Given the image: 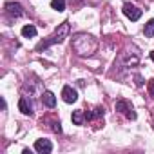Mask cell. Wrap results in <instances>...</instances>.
Here are the masks:
<instances>
[{
    "label": "cell",
    "instance_id": "6da1fadb",
    "mask_svg": "<svg viewBox=\"0 0 154 154\" xmlns=\"http://www.w3.org/2000/svg\"><path fill=\"white\" fill-rule=\"evenodd\" d=\"M96 47H98V42L91 35L80 33V35H76L72 38V49L78 53L80 56H91L96 51Z\"/></svg>",
    "mask_w": 154,
    "mask_h": 154
},
{
    "label": "cell",
    "instance_id": "7a4b0ae2",
    "mask_svg": "<svg viewBox=\"0 0 154 154\" xmlns=\"http://www.w3.org/2000/svg\"><path fill=\"white\" fill-rule=\"evenodd\" d=\"M67 35H69V22H63V24H60V27H58L49 38L42 40V42L36 45V51H44V49H47V47H51V45H54V44H62V42L67 38Z\"/></svg>",
    "mask_w": 154,
    "mask_h": 154
},
{
    "label": "cell",
    "instance_id": "3957f363",
    "mask_svg": "<svg viewBox=\"0 0 154 154\" xmlns=\"http://www.w3.org/2000/svg\"><path fill=\"white\" fill-rule=\"evenodd\" d=\"M116 111L122 112V114H125L129 120H136V112H134L132 105H131L127 100H118V102H116Z\"/></svg>",
    "mask_w": 154,
    "mask_h": 154
},
{
    "label": "cell",
    "instance_id": "277c9868",
    "mask_svg": "<svg viewBox=\"0 0 154 154\" xmlns=\"http://www.w3.org/2000/svg\"><path fill=\"white\" fill-rule=\"evenodd\" d=\"M4 9H6V13H8L11 18H18V17L24 15V8H22L18 2H6Z\"/></svg>",
    "mask_w": 154,
    "mask_h": 154
},
{
    "label": "cell",
    "instance_id": "5b68a950",
    "mask_svg": "<svg viewBox=\"0 0 154 154\" xmlns=\"http://www.w3.org/2000/svg\"><path fill=\"white\" fill-rule=\"evenodd\" d=\"M123 15L131 20V22H136V20H140V17H141V9H138L136 6H132V4H123Z\"/></svg>",
    "mask_w": 154,
    "mask_h": 154
},
{
    "label": "cell",
    "instance_id": "8992f818",
    "mask_svg": "<svg viewBox=\"0 0 154 154\" xmlns=\"http://www.w3.org/2000/svg\"><path fill=\"white\" fill-rule=\"evenodd\" d=\"M62 100H63L65 103H74L76 100H78V93H76L71 85H65V87L62 89Z\"/></svg>",
    "mask_w": 154,
    "mask_h": 154
},
{
    "label": "cell",
    "instance_id": "52a82bcc",
    "mask_svg": "<svg viewBox=\"0 0 154 154\" xmlns=\"http://www.w3.org/2000/svg\"><path fill=\"white\" fill-rule=\"evenodd\" d=\"M35 150H36V152H40V154H49V152L53 150V143H51L49 140L40 138V140H36V141H35Z\"/></svg>",
    "mask_w": 154,
    "mask_h": 154
},
{
    "label": "cell",
    "instance_id": "ba28073f",
    "mask_svg": "<svg viewBox=\"0 0 154 154\" xmlns=\"http://www.w3.org/2000/svg\"><path fill=\"white\" fill-rule=\"evenodd\" d=\"M42 103H44L45 107L53 109V107L56 105V96H54L51 91H44V93H42Z\"/></svg>",
    "mask_w": 154,
    "mask_h": 154
},
{
    "label": "cell",
    "instance_id": "9c48e42d",
    "mask_svg": "<svg viewBox=\"0 0 154 154\" xmlns=\"http://www.w3.org/2000/svg\"><path fill=\"white\" fill-rule=\"evenodd\" d=\"M18 109H20V112L22 114H33V107H31V103L27 102V98L26 96H22L20 100H18Z\"/></svg>",
    "mask_w": 154,
    "mask_h": 154
},
{
    "label": "cell",
    "instance_id": "30bf717a",
    "mask_svg": "<svg viewBox=\"0 0 154 154\" xmlns=\"http://www.w3.org/2000/svg\"><path fill=\"white\" fill-rule=\"evenodd\" d=\"M71 120H72V123H74V125H84V122H85V112H84L82 109H78V111H72V116H71Z\"/></svg>",
    "mask_w": 154,
    "mask_h": 154
},
{
    "label": "cell",
    "instance_id": "8fae6325",
    "mask_svg": "<svg viewBox=\"0 0 154 154\" xmlns=\"http://www.w3.org/2000/svg\"><path fill=\"white\" fill-rule=\"evenodd\" d=\"M22 36H24V38H33V36H36V27H35L33 24L24 26V27H22Z\"/></svg>",
    "mask_w": 154,
    "mask_h": 154
},
{
    "label": "cell",
    "instance_id": "7c38bea8",
    "mask_svg": "<svg viewBox=\"0 0 154 154\" xmlns=\"http://www.w3.org/2000/svg\"><path fill=\"white\" fill-rule=\"evenodd\" d=\"M143 33H145V36H147V38H154V18H152V20H149V22L145 24Z\"/></svg>",
    "mask_w": 154,
    "mask_h": 154
},
{
    "label": "cell",
    "instance_id": "4fadbf2b",
    "mask_svg": "<svg viewBox=\"0 0 154 154\" xmlns=\"http://www.w3.org/2000/svg\"><path fill=\"white\" fill-rule=\"evenodd\" d=\"M51 8L58 13H62L65 9V0H51Z\"/></svg>",
    "mask_w": 154,
    "mask_h": 154
},
{
    "label": "cell",
    "instance_id": "5bb4252c",
    "mask_svg": "<svg viewBox=\"0 0 154 154\" xmlns=\"http://www.w3.org/2000/svg\"><path fill=\"white\" fill-rule=\"evenodd\" d=\"M51 129L60 134V132H62V123H60V122H53V127H51Z\"/></svg>",
    "mask_w": 154,
    "mask_h": 154
},
{
    "label": "cell",
    "instance_id": "9a60e30c",
    "mask_svg": "<svg viewBox=\"0 0 154 154\" xmlns=\"http://www.w3.org/2000/svg\"><path fill=\"white\" fill-rule=\"evenodd\" d=\"M149 94H150V96L154 98V78H152V80L149 82Z\"/></svg>",
    "mask_w": 154,
    "mask_h": 154
},
{
    "label": "cell",
    "instance_id": "2e32d148",
    "mask_svg": "<svg viewBox=\"0 0 154 154\" xmlns=\"http://www.w3.org/2000/svg\"><path fill=\"white\" fill-rule=\"evenodd\" d=\"M150 58H152V62H154V51H152V53H150Z\"/></svg>",
    "mask_w": 154,
    "mask_h": 154
}]
</instances>
